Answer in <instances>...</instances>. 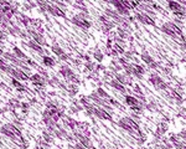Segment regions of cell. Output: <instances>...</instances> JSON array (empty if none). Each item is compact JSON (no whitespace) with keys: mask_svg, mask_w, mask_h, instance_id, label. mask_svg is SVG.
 <instances>
[{"mask_svg":"<svg viewBox=\"0 0 186 149\" xmlns=\"http://www.w3.org/2000/svg\"><path fill=\"white\" fill-rule=\"evenodd\" d=\"M11 85L16 88V91H19V92H25L26 91V86H24L20 81H18V80H15V78H12V81H11Z\"/></svg>","mask_w":186,"mask_h":149,"instance_id":"83f0119b","label":"cell"},{"mask_svg":"<svg viewBox=\"0 0 186 149\" xmlns=\"http://www.w3.org/2000/svg\"><path fill=\"white\" fill-rule=\"evenodd\" d=\"M96 64L93 62V61H88V62H84V70L88 71V72H93L96 70Z\"/></svg>","mask_w":186,"mask_h":149,"instance_id":"836d02e7","label":"cell"},{"mask_svg":"<svg viewBox=\"0 0 186 149\" xmlns=\"http://www.w3.org/2000/svg\"><path fill=\"white\" fill-rule=\"evenodd\" d=\"M36 149H50V145H47V147H36Z\"/></svg>","mask_w":186,"mask_h":149,"instance_id":"b9f144b4","label":"cell"},{"mask_svg":"<svg viewBox=\"0 0 186 149\" xmlns=\"http://www.w3.org/2000/svg\"><path fill=\"white\" fill-rule=\"evenodd\" d=\"M134 19H135L136 21H139V23L144 24V25H151V26H155V20L151 19L150 16H148V15L144 14V12H138V11H136V12H135Z\"/></svg>","mask_w":186,"mask_h":149,"instance_id":"ba28073f","label":"cell"},{"mask_svg":"<svg viewBox=\"0 0 186 149\" xmlns=\"http://www.w3.org/2000/svg\"><path fill=\"white\" fill-rule=\"evenodd\" d=\"M140 58L143 60V61H144V62H145L148 66L155 61V60L153 58V56H151V55H149V52H146V51H143V52H142V55H140Z\"/></svg>","mask_w":186,"mask_h":149,"instance_id":"4316f807","label":"cell"},{"mask_svg":"<svg viewBox=\"0 0 186 149\" xmlns=\"http://www.w3.org/2000/svg\"><path fill=\"white\" fill-rule=\"evenodd\" d=\"M0 149H3V148H2V147H0Z\"/></svg>","mask_w":186,"mask_h":149,"instance_id":"7dc6e473","label":"cell"},{"mask_svg":"<svg viewBox=\"0 0 186 149\" xmlns=\"http://www.w3.org/2000/svg\"><path fill=\"white\" fill-rule=\"evenodd\" d=\"M109 85L113 87V88H115L118 92H120V93H123V95H126V92H127V88H126V86H123L119 81H117L115 78H112L111 81H109Z\"/></svg>","mask_w":186,"mask_h":149,"instance_id":"ac0fdd59","label":"cell"},{"mask_svg":"<svg viewBox=\"0 0 186 149\" xmlns=\"http://www.w3.org/2000/svg\"><path fill=\"white\" fill-rule=\"evenodd\" d=\"M73 149H88V148H86L84 145H82L81 143H76L74 144V147H73Z\"/></svg>","mask_w":186,"mask_h":149,"instance_id":"ab89813d","label":"cell"},{"mask_svg":"<svg viewBox=\"0 0 186 149\" xmlns=\"http://www.w3.org/2000/svg\"><path fill=\"white\" fill-rule=\"evenodd\" d=\"M20 108H21V112H22L24 114H27V113H29V109H30V103H27V102H21Z\"/></svg>","mask_w":186,"mask_h":149,"instance_id":"8d00e7d4","label":"cell"},{"mask_svg":"<svg viewBox=\"0 0 186 149\" xmlns=\"http://www.w3.org/2000/svg\"><path fill=\"white\" fill-rule=\"evenodd\" d=\"M160 30H161L164 34L169 35L170 37H173L174 40H176L177 37H180L182 35L181 27L176 26L174 23H165V24H163L161 27H160Z\"/></svg>","mask_w":186,"mask_h":149,"instance_id":"7a4b0ae2","label":"cell"},{"mask_svg":"<svg viewBox=\"0 0 186 149\" xmlns=\"http://www.w3.org/2000/svg\"><path fill=\"white\" fill-rule=\"evenodd\" d=\"M12 68H14V66L11 65V64H9L5 58H2L0 57V71H3V72H5V73H11V71H12Z\"/></svg>","mask_w":186,"mask_h":149,"instance_id":"2e32d148","label":"cell"},{"mask_svg":"<svg viewBox=\"0 0 186 149\" xmlns=\"http://www.w3.org/2000/svg\"><path fill=\"white\" fill-rule=\"evenodd\" d=\"M29 103H30V106H31V104H36V103H37V99L34 97V98H31V99H30Z\"/></svg>","mask_w":186,"mask_h":149,"instance_id":"60d3db41","label":"cell"},{"mask_svg":"<svg viewBox=\"0 0 186 149\" xmlns=\"http://www.w3.org/2000/svg\"><path fill=\"white\" fill-rule=\"evenodd\" d=\"M62 126H64L65 129H70V130H74L77 128V121L74 118H72L71 116H65L61 119Z\"/></svg>","mask_w":186,"mask_h":149,"instance_id":"30bf717a","label":"cell"},{"mask_svg":"<svg viewBox=\"0 0 186 149\" xmlns=\"http://www.w3.org/2000/svg\"><path fill=\"white\" fill-rule=\"evenodd\" d=\"M145 72H146V70H145L144 66L139 65V64H133V73H132V76H135L139 80H143V76H144Z\"/></svg>","mask_w":186,"mask_h":149,"instance_id":"7c38bea8","label":"cell"},{"mask_svg":"<svg viewBox=\"0 0 186 149\" xmlns=\"http://www.w3.org/2000/svg\"><path fill=\"white\" fill-rule=\"evenodd\" d=\"M114 78H115L117 81H119L123 86H133L132 77L128 76V74H126V73H117L115 76H114Z\"/></svg>","mask_w":186,"mask_h":149,"instance_id":"4fadbf2b","label":"cell"},{"mask_svg":"<svg viewBox=\"0 0 186 149\" xmlns=\"http://www.w3.org/2000/svg\"><path fill=\"white\" fill-rule=\"evenodd\" d=\"M15 18H16V21H18L20 25H24L25 27H29L30 21H31L30 16H27V15H25V14H22V12H19Z\"/></svg>","mask_w":186,"mask_h":149,"instance_id":"9a60e30c","label":"cell"},{"mask_svg":"<svg viewBox=\"0 0 186 149\" xmlns=\"http://www.w3.org/2000/svg\"><path fill=\"white\" fill-rule=\"evenodd\" d=\"M93 57H95V60H97L98 62H102L104 58V54L101 50H95L93 51Z\"/></svg>","mask_w":186,"mask_h":149,"instance_id":"4dcf8cb0","label":"cell"},{"mask_svg":"<svg viewBox=\"0 0 186 149\" xmlns=\"http://www.w3.org/2000/svg\"><path fill=\"white\" fill-rule=\"evenodd\" d=\"M149 81L151 82V85L157 89H163V91H165V89L169 88V85L157 73H151L149 76Z\"/></svg>","mask_w":186,"mask_h":149,"instance_id":"3957f363","label":"cell"},{"mask_svg":"<svg viewBox=\"0 0 186 149\" xmlns=\"http://www.w3.org/2000/svg\"><path fill=\"white\" fill-rule=\"evenodd\" d=\"M42 64L46 66V67H53L56 65V60L55 57H51L50 55H43L42 56Z\"/></svg>","mask_w":186,"mask_h":149,"instance_id":"44dd1931","label":"cell"},{"mask_svg":"<svg viewBox=\"0 0 186 149\" xmlns=\"http://www.w3.org/2000/svg\"><path fill=\"white\" fill-rule=\"evenodd\" d=\"M6 87V85L4 83V82H2V81H0V88H5Z\"/></svg>","mask_w":186,"mask_h":149,"instance_id":"7bdbcfd3","label":"cell"},{"mask_svg":"<svg viewBox=\"0 0 186 149\" xmlns=\"http://www.w3.org/2000/svg\"><path fill=\"white\" fill-rule=\"evenodd\" d=\"M78 101H80V103L83 106V108H84L86 106H88V104L91 103V99H89L88 96H86V95H81L80 98H78Z\"/></svg>","mask_w":186,"mask_h":149,"instance_id":"d6a6232c","label":"cell"},{"mask_svg":"<svg viewBox=\"0 0 186 149\" xmlns=\"http://www.w3.org/2000/svg\"><path fill=\"white\" fill-rule=\"evenodd\" d=\"M71 23H72L73 25H76V26H78V27L83 29V30H88V29L92 26V23H91L89 20H84V19L80 18L78 15H74V16L71 19Z\"/></svg>","mask_w":186,"mask_h":149,"instance_id":"8992f818","label":"cell"},{"mask_svg":"<svg viewBox=\"0 0 186 149\" xmlns=\"http://www.w3.org/2000/svg\"><path fill=\"white\" fill-rule=\"evenodd\" d=\"M10 74L12 76V78L18 80V81H29V80H30V76H31V74L24 72L22 70L18 68V67H14Z\"/></svg>","mask_w":186,"mask_h":149,"instance_id":"52a82bcc","label":"cell"},{"mask_svg":"<svg viewBox=\"0 0 186 149\" xmlns=\"http://www.w3.org/2000/svg\"><path fill=\"white\" fill-rule=\"evenodd\" d=\"M8 37H9V33L6 31V30H4V29L0 27V40H2V41L4 42Z\"/></svg>","mask_w":186,"mask_h":149,"instance_id":"74e56055","label":"cell"},{"mask_svg":"<svg viewBox=\"0 0 186 149\" xmlns=\"http://www.w3.org/2000/svg\"><path fill=\"white\" fill-rule=\"evenodd\" d=\"M185 132H186V128H185Z\"/></svg>","mask_w":186,"mask_h":149,"instance_id":"c3c4849f","label":"cell"},{"mask_svg":"<svg viewBox=\"0 0 186 149\" xmlns=\"http://www.w3.org/2000/svg\"><path fill=\"white\" fill-rule=\"evenodd\" d=\"M92 113L95 114L97 118L102 119V121H112V114L111 113H108L105 109H103L102 107H98V106H93V111Z\"/></svg>","mask_w":186,"mask_h":149,"instance_id":"5b68a950","label":"cell"},{"mask_svg":"<svg viewBox=\"0 0 186 149\" xmlns=\"http://www.w3.org/2000/svg\"><path fill=\"white\" fill-rule=\"evenodd\" d=\"M12 54L15 55V56H16L18 58H20V60H22V61H27V60H29V57H27V55H25L21 50H20V47H18V46H15L14 49H12Z\"/></svg>","mask_w":186,"mask_h":149,"instance_id":"cb8c5ba5","label":"cell"},{"mask_svg":"<svg viewBox=\"0 0 186 149\" xmlns=\"http://www.w3.org/2000/svg\"><path fill=\"white\" fill-rule=\"evenodd\" d=\"M26 45H27V46L31 49V50H34L35 52H39L40 55H42L43 52H45V50H43V47L42 46H40V45L36 42V41H34V40H29L27 42H26Z\"/></svg>","mask_w":186,"mask_h":149,"instance_id":"e0dca14e","label":"cell"},{"mask_svg":"<svg viewBox=\"0 0 186 149\" xmlns=\"http://www.w3.org/2000/svg\"><path fill=\"white\" fill-rule=\"evenodd\" d=\"M124 101H126L127 106H129L130 108L132 107H135V106H139V104H142L134 96H129V95H126V97H124ZM142 106H143V104H142Z\"/></svg>","mask_w":186,"mask_h":149,"instance_id":"ffe728a7","label":"cell"},{"mask_svg":"<svg viewBox=\"0 0 186 149\" xmlns=\"http://www.w3.org/2000/svg\"><path fill=\"white\" fill-rule=\"evenodd\" d=\"M167 129H169L167 123H166V122H160V123L158 124V127H157V130H155V134H158V136L163 137L164 134L167 132Z\"/></svg>","mask_w":186,"mask_h":149,"instance_id":"7402d4cb","label":"cell"},{"mask_svg":"<svg viewBox=\"0 0 186 149\" xmlns=\"http://www.w3.org/2000/svg\"><path fill=\"white\" fill-rule=\"evenodd\" d=\"M0 133L4 134L5 137L12 139L14 142H16L21 136V129H19L18 127H15L12 123H6V124H3L2 128H0Z\"/></svg>","mask_w":186,"mask_h":149,"instance_id":"6da1fadb","label":"cell"},{"mask_svg":"<svg viewBox=\"0 0 186 149\" xmlns=\"http://www.w3.org/2000/svg\"><path fill=\"white\" fill-rule=\"evenodd\" d=\"M30 81L37 88H45L46 86H47L49 78H43L40 73H34V74H31L30 76Z\"/></svg>","mask_w":186,"mask_h":149,"instance_id":"277c9868","label":"cell"},{"mask_svg":"<svg viewBox=\"0 0 186 149\" xmlns=\"http://www.w3.org/2000/svg\"><path fill=\"white\" fill-rule=\"evenodd\" d=\"M22 6H24L25 10H33V9L36 8L37 5H36V3H34V2H26V3L22 4Z\"/></svg>","mask_w":186,"mask_h":149,"instance_id":"d590c367","label":"cell"},{"mask_svg":"<svg viewBox=\"0 0 186 149\" xmlns=\"http://www.w3.org/2000/svg\"><path fill=\"white\" fill-rule=\"evenodd\" d=\"M51 51H52V52H53L56 56H58V57H61V56L64 55V54H66V52H65V50L62 49L58 43H56V42L51 45Z\"/></svg>","mask_w":186,"mask_h":149,"instance_id":"d4e9b609","label":"cell"},{"mask_svg":"<svg viewBox=\"0 0 186 149\" xmlns=\"http://www.w3.org/2000/svg\"><path fill=\"white\" fill-rule=\"evenodd\" d=\"M47 12H50L51 15L57 16V18H66V10L58 8L53 3H50V5L47 6Z\"/></svg>","mask_w":186,"mask_h":149,"instance_id":"9c48e42d","label":"cell"},{"mask_svg":"<svg viewBox=\"0 0 186 149\" xmlns=\"http://www.w3.org/2000/svg\"><path fill=\"white\" fill-rule=\"evenodd\" d=\"M66 89H67V92H68V95L71 97H74V96H77V93H78V86L73 85V83H70V82H68Z\"/></svg>","mask_w":186,"mask_h":149,"instance_id":"484cf974","label":"cell"},{"mask_svg":"<svg viewBox=\"0 0 186 149\" xmlns=\"http://www.w3.org/2000/svg\"><path fill=\"white\" fill-rule=\"evenodd\" d=\"M42 122L46 124V127H56L57 126V122L53 119L52 114L47 109H45L42 112Z\"/></svg>","mask_w":186,"mask_h":149,"instance_id":"8fae6325","label":"cell"},{"mask_svg":"<svg viewBox=\"0 0 186 149\" xmlns=\"http://www.w3.org/2000/svg\"><path fill=\"white\" fill-rule=\"evenodd\" d=\"M130 33H132V30H129V29H123V27H120V26L117 27V36L120 37V39H123V40L129 39Z\"/></svg>","mask_w":186,"mask_h":149,"instance_id":"d6986e66","label":"cell"},{"mask_svg":"<svg viewBox=\"0 0 186 149\" xmlns=\"http://www.w3.org/2000/svg\"><path fill=\"white\" fill-rule=\"evenodd\" d=\"M96 93H97L101 98H103V99H108V98H109V95H108L102 87H98V88L96 89Z\"/></svg>","mask_w":186,"mask_h":149,"instance_id":"1f68e13d","label":"cell"},{"mask_svg":"<svg viewBox=\"0 0 186 149\" xmlns=\"http://www.w3.org/2000/svg\"><path fill=\"white\" fill-rule=\"evenodd\" d=\"M6 106L9 107V109H10V111H15V109L20 108V106H21V102H20V99H19V98H11V99H9V102H8Z\"/></svg>","mask_w":186,"mask_h":149,"instance_id":"603a6c76","label":"cell"},{"mask_svg":"<svg viewBox=\"0 0 186 149\" xmlns=\"http://www.w3.org/2000/svg\"><path fill=\"white\" fill-rule=\"evenodd\" d=\"M182 61H184V62H186V52L182 55Z\"/></svg>","mask_w":186,"mask_h":149,"instance_id":"ee69618b","label":"cell"},{"mask_svg":"<svg viewBox=\"0 0 186 149\" xmlns=\"http://www.w3.org/2000/svg\"><path fill=\"white\" fill-rule=\"evenodd\" d=\"M60 73L62 74V77H64L65 80H70V77H72L73 74H74V72L70 68V66L68 65H62L61 67H60Z\"/></svg>","mask_w":186,"mask_h":149,"instance_id":"5bb4252c","label":"cell"},{"mask_svg":"<svg viewBox=\"0 0 186 149\" xmlns=\"http://www.w3.org/2000/svg\"><path fill=\"white\" fill-rule=\"evenodd\" d=\"M167 6H169V9L171 10L173 12H177L179 10H181V5L179 4V2H169L167 3Z\"/></svg>","mask_w":186,"mask_h":149,"instance_id":"f1b7e54d","label":"cell"},{"mask_svg":"<svg viewBox=\"0 0 186 149\" xmlns=\"http://www.w3.org/2000/svg\"><path fill=\"white\" fill-rule=\"evenodd\" d=\"M142 149H148V148H142Z\"/></svg>","mask_w":186,"mask_h":149,"instance_id":"bcb514c9","label":"cell"},{"mask_svg":"<svg viewBox=\"0 0 186 149\" xmlns=\"http://www.w3.org/2000/svg\"><path fill=\"white\" fill-rule=\"evenodd\" d=\"M179 117H181V118L186 119V108H185V107L179 108Z\"/></svg>","mask_w":186,"mask_h":149,"instance_id":"f35d334b","label":"cell"},{"mask_svg":"<svg viewBox=\"0 0 186 149\" xmlns=\"http://www.w3.org/2000/svg\"><path fill=\"white\" fill-rule=\"evenodd\" d=\"M98 149H105V148H104V147H99Z\"/></svg>","mask_w":186,"mask_h":149,"instance_id":"f6af8a7d","label":"cell"},{"mask_svg":"<svg viewBox=\"0 0 186 149\" xmlns=\"http://www.w3.org/2000/svg\"><path fill=\"white\" fill-rule=\"evenodd\" d=\"M144 108L149 109L150 112H157L158 111V104L155 103L154 101H149V102H146V104L144 106Z\"/></svg>","mask_w":186,"mask_h":149,"instance_id":"f546056e","label":"cell"},{"mask_svg":"<svg viewBox=\"0 0 186 149\" xmlns=\"http://www.w3.org/2000/svg\"><path fill=\"white\" fill-rule=\"evenodd\" d=\"M136 139V142H138V144L139 145H142V144H144L145 142H146V139H148V137L145 136V134H143V133H140L139 134V136L135 138Z\"/></svg>","mask_w":186,"mask_h":149,"instance_id":"e575fe53","label":"cell"}]
</instances>
